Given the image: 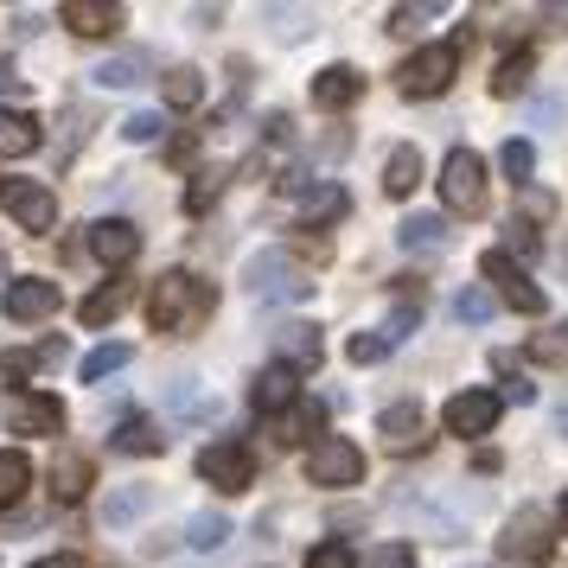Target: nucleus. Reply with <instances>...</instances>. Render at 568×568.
Wrapping results in <instances>:
<instances>
[{"label": "nucleus", "instance_id": "obj_1", "mask_svg": "<svg viewBox=\"0 0 568 568\" xmlns=\"http://www.w3.org/2000/svg\"><path fill=\"white\" fill-rule=\"evenodd\" d=\"M217 307V287L205 275H192V268H166L148 294V320H154V333H199Z\"/></svg>", "mask_w": 568, "mask_h": 568}, {"label": "nucleus", "instance_id": "obj_2", "mask_svg": "<svg viewBox=\"0 0 568 568\" xmlns=\"http://www.w3.org/2000/svg\"><path fill=\"white\" fill-rule=\"evenodd\" d=\"M243 287H250V301H262V307H287V301H307L313 294V275L287 250H262L243 268Z\"/></svg>", "mask_w": 568, "mask_h": 568}, {"label": "nucleus", "instance_id": "obj_3", "mask_svg": "<svg viewBox=\"0 0 568 568\" xmlns=\"http://www.w3.org/2000/svg\"><path fill=\"white\" fill-rule=\"evenodd\" d=\"M440 199H447V211L454 217H479L486 211V160L473 154V148H447V160H440Z\"/></svg>", "mask_w": 568, "mask_h": 568}, {"label": "nucleus", "instance_id": "obj_4", "mask_svg": "<svg viewBox=\"0 0 568 568\" xmlns=\"http://www.w3.org/2000/svg\"><path fill=\"white\" fill-rule=\"evenodd\" d=\"M460 78V39H440V45H422L415 58H403V71H396V83H403V97H440L447 83Z\"/></svg>", "mask_w": 568, "mask_h": 568}, {"label": "nucleus", "instance_id": "obj_5", "mask_svg": "<svg viewBox=\"0 0 568 568\" xmlns=\"http://www.w3.org/2000/svg\"><path fill=\"white\" fill-rule=\"evenodd\" d=\"M498 556L505 562H524V568H542L549 556H556V537H549V517L537 511V505H524V511L505 524V537H498Z\"/></svg>", "mask_w": 568, "mask_h": 568}, {"label": "nucleus", "instance_id": "obj_6", "mask_svg": "<svg viewBox=\"0 0 568 568\" xmlns=\"http://www.w3.org/2000/svg\"><path fill=\"white\" fill-rule=\"evenodd\" d=\"M307 479L313 486H358L364 479V447L345 435H320L307 454Z\"/></svg>", "mask_w": 568, "mask_h": 568}, {"label": "nucleus", "instance_id": "obj_7", "mask_svg": "<svg viewBox=\"0 0 568 568\" xmlns=\"http://www.w3.org/2000/svg\"><path fill=\"white\" fill-rule=\"evenodd\" d=\"M479 275L498 287V301H505V307H517V313H542V307H549V301H542V287L517 268L511 250H486V256H479Z\"/></svg>", "mask_w": 568, "mask_h": 568}, {"label": "nucleus", "instance_id": "obj_8", "mask_svg": "<svg viewBox=\"0 0 568 568\" xmlns=\"http://www.w3.org/2000/svg\"><path fill=\"white\" fill-rule=\"evenodd\" d=\"M199 479L217 491H250L256 479V454L243 447V440H211L205 454H199Z\"/></svg>", "mask_w": 568, "mask_h": 568}, {"label": "nucleus", "instance_id": "obj_9", "mask_svg": "<svg viewBox=\"0 0 568 568\" xmlns=\"http://www.w3.org/2000/svg\"><path fill=\"white\" fill-rule=\"evenodd\" d=\"M0 205H7V217H13L20 231H52L58 224L52 185H39V180H0Z\"/></svg>", "mask_w": 568, "mask_h": 568}, {"label": "nucleus", "instance_id": "obj_10", "mask_svg": "<svg viewBox=\"0 0 568 568\" xmlns=\"http://www.w3.org/2000/svg\"><path fill=\"white\" fill-rule=\"evenodd\" d=\"M498 396L491 389H460V396H447V409H440V422H447V435H460V440H479L491 435V422H498Z\"/></svg>", "mask_w": 568, "mask_h": 568}, {"label": "nucleus", "instance_id": "obj_11", "mask_svg": "<svg viewBox=\"0 0 568 568\" xmlns=\"http://www.w3.org/2000/svg\"><path fill=\"white\" fill-rule=\"evenodd\" d=\"M377 435H384L389 454H422L428 447V415H422V403H389L377 415Z\"/></svg>", "mask_w": 568, "mask_h": 568}, {"label": "nucleus", "instance_id": "obj_12", "mask_svg": "<svg viewBox=\"0 0 568 568\" xmlns=\"http://www.w3.org/2000/svg\"><path fill=\"white\" fill-rule=\"evenodd\" d=\"M90 256L103 262V268H129L141 256V231H134L129 217H97L90 224Z\"/></svg>", "mask_w": 568, "mask_h": 568}, {"label": "nucleus", "instance_id": "obj_13", "mask_svg": "<svg viewBox=\"0 0 568 568\" xmlns=\"http://www.w3.org/2000/svg\"><path fill=\"white\" fill-rule=\"evenodd\" d=\"M0 307H7V320H20V326H32V320H45V313H58V282L20 275V282H7V294H0Z\"/></svg>", "mask_w": 568, "mask_h": 568}, {"label": "nucleus", "instance_id": "obj_14", "mask_svg": "<svg viewBox=\"0 0 568 568\" xmlns=\"http://www.w3.org/2000/svg\"><path fill=\"white\" fill-rule=\"evenodd\" d=\"M7 422H13V435H58L64 428V403L45 396V389H27V396H13Z\"/></svg>", "mask_w": 568, "mask_h": 568}, {"label": "nucleus", "instance_id": "obj_15", "mask_svg": "<svg viewBox=\"0 0 568 568\" xmlns=\"http://www.w3.org/2000/svg\"><path fill=\"white\" fill-rule=\"evenodd\" d=\"M250 403H256L262 415H287L294 403H301V371H287V364H268L256 384H250Z\"/></svg>", "mask_w": 568, "mask_h": 568}, {"label": "nucleus", "instance_id": "obj_16", "mask_svg": "<svg viewBox=\"0 0 568 568\" xmlns=\"http://www.w3.org/2000/svg\"><path fill=\"white\" fill-rule=\"evenodd\" d=\"M58 20L78 32V39H109V32L122 27V7H115V0H64Z\"/></svg>", "mask_w": 568, "mask_h": 568}, {"label": "nucleus", "instance_id": "obj_17", "mask_svg": "<svg viewBox=\"0 0 568 568\" xmlns=\"http://www.w3.org/2000/svg\"><path fill=\"white\" fill-rule=\"evenodd\" d=\"M275 352H282L287 371H320V358H326L320 326H307V320H287V326H275Z\"/></svg>", "mask_w": 568, "mask_h": 568}, {"label": "nucleus", "instance_id": "obj_18", "mask_svg": "<svg viewBox=\"0 0 568 568\" xmlns=\"http://www.w3.org/2000/svg\"><path fill=\"white\" fill-rule=\"evenodd\" d=\"M396 243H403L409 256H440V250L454 243V224H447V217H435V211H415V217H403V224H396Z\"/></svg>", "mask_w": 568, "mask_h": 568}, {"label": "nucleus", "instance_id": "obj_19", "mask_svg": "<svg viewBox=\"0 0 568 568\" xmlns=\"http://www.w3.org/2000/svg\"><path fill=\"white\" fill-rule=\"evenodd\" d=\"M109 447L115 454H134V460H154V454H166V435H160V422H148V415H122Z\"/></svg>", "mask_w": 568, "mask_h": 568}, {"label": "nucleus", "instance_id": "obj_20", "mask_svg": "<svg viewBox=\"0 0 568 568\" xmlns=\"http://www.w3.org/2000/svg\"><path fill=\"white\" fill-rule=\"evenodd\" d=\"M358 90H364V78L352 71V64H326V71L313 78V109H352Z\"/></svg>", "mask_w": 568, "mask_h": 568}, {"label": "nucleus", "instance_id": "obj_21", "mask_svg": "<svg viewBox=\"0 0 568 568\" xmlns=\"http://www.w3.org/2000/svg\"><path fill=\"white\" fill-rule=\"evenodd\" d=\"M148 71H154V58L148 52H115V58H103L90 78L103 83V90H134V83H148Z\"/></svg>", "mask_w": 568, "mask_h": 568}, {"label": "nucleus", "instance_id": "obj_22", "mask_svg": "<svg viewBox=\"0 0 568 568\" xmlns=\"http://www.w3.org/2000/svg\"><path fill=\"white\" fill-rule=\"evenodd\" d=\"M415 185H422V148L403 141V148H389V160H384V192L389 199H409Z\"/></svg>", "mask_w": 568, "mask_h": 568}, {"label": "nucleus", "instance_id": "obj_23", "mask_svg": "<svg viewBox=\"0 0 568 568\" xmlns=\"http://www.w3.org/2000/svg\"><path fill=\"white\" fill-rule=\"evenodd\" d=\"M39 148V122L27 109H0V160H27Z\"/></svg>", "mask_w": 568, "mask_h": 568}, {"label": "nucleus", "instance_id": "obj_24", "mask_svg": "<svg viewBox=\"0 0 568 568\" xmlns=\"http://www.w3.org/2000/svg\"><path fill=\"white\" fill-rule=\"evenodd\" d=\"M320 422H326L320 403H294L287 415H275V440H282V447H301V440L320 435Z\"/></svg>", "mask_w": 568, "mask_h": 568}, {"label": "nucleus", "instance_id": "obj_25", "mask_svg": "<svg viewBox=\"0 0 568 568\" xmlns=\"http://www.w3.org/2000/svg\"><path fill=\"white\" fill-rule=\"evenodd\" d=\"M83 491H90V460H83V454H58V466H52V498H58V505H78Z\"/></svg>", "mask_w": 568, "mask_h": 568}, {"label": "nucleus", "instance_id": "obj_26", "mask_svg": "<svg viewBox=\"0 0 568 568\" xmlns=\"http://www.w3.org/2000/svg\"><path fill=\"white\" fill-rule=\"evenodd\" d=\"M32 486V460L20 447H0V511L7 505H20V491Z\"/></svg>", "mask_w": 568, "mask_h": 568}, {"label": "nucleus", "instance_id": "obj_27", "mask_svg": "<svg viewBox=\"0 0 568 568\" xmlns=\"http://www.w3.org/2000/svg\"><path fill=\"white\" fill-rule=\"evenodd\" d=\"M122 307H129V282H109V287H97L78 313H83V326H109Z\"/></svg>", "mask_w": 568, "mask_h": 568}, {"label": "nucleus", "instance_id": "obj_28", "mask_svg": "<svg viewBox=\"0 0 568 568\" xmlns=\"http://www.w3.org/2000/svg\"><path fill=\"white\" fill-rule=\"evenodd\" d=\"M166 396H173V409H180L185 422H211V415H217V396H205V389H199V377H180Z\"/></svg>", "mask_w": 568, "mask_h": 568}, {"label": "nucleus", "instance_id": "obj_29", "mask_svg": "<svg viewBox=\"0 0 568 568\" xmlns=\"http://www.w3.org/2000/svg\"><path fill=\"white\" fill-rule=\"evenodd\" d=\"M134 358V345H122V338H109V345H97L90 358H83V384H103V377H115L122 364Z\"/></svg>", "mask_w": 568, "mask_h": 568}, {"label": "nucleus", "instance_id": "obj_30", "mask_svg": "<svg viewBox=\"0 0 568 568\" xmlns=\"http://www.w3.org/2000/svg\"><path fill=\"white\" fill-rule=\"evenodd\" d=\"M224 180H231L224 166H205V173H192V185H185V211H192V217H199V211H211V205H217V192H224Z\"/></svg>", "mask_w": 568, "mask_h": 568}, {"label": "nucleus", "instance_id": "obj_31", "mask_svg": "<svg viewBox=\"0 0 568 568\" xmlns=\"http://www.w3.org/2000/svg\"><path fill=\"white\" fill-rule=\"evenodd\" d=\"M185 542H192V549H224V542H231V517L199 511L192 524H185Z\"/></svg>", "mask_w": 568, "mask_h": 568}, {"label": "nucleus", "instance_id": "obj_32", "mask_svg": "<svg viewBox=\"0 0 568 568\" xmlns=\"http://www.w3.org/2000/svg\"><path fill=\"white\" fill-rule=\"evenodd\" d=\"M166 103H173V109H199V103H205V78H199L192 64L166 71Z\"/></svg>", "mask_w": 568, "mask_h": 568}, {"label": "nucleus", "instance_id": "obj_33", "mask_svg": "<svg viewBox=\"0 0 568 568\" xmlns=\"http://www.w3.org/2000/svg\"><path fill=\"white\" fill-rule=\"evenodd\" d=\"M524 358H530V364H568V320L530 338V345H524Z\"/></svg>", "mask_w": 568, "mask_h": 568}, {"label": "nucleus", "instance_id": "obj_34", "mask_svg": "<svg viewBox=\"0 0 568 568\" xmlns=\"http://www.w3.org/2000/svg\"><path fill=\"white\" fill-rule=\"evenodd\" d=\"M148 505H154V491H148V486H122V491L103 505V517H109V524H134Z\"/></svg>", "mask_w": 568, "mask_h": 568}, {"label": "nucleus", "instance_id": "obj_35", "mask_svg": "<svg viewBox=\"0 0 568 568\" xmlns=\"http://www.w3.org/2000/svg\"><path fill=\"white\" fill-rule=\"evenodd\" d=\"M530 71H537V58H530V52L505 58V64H498V78H491V90H498V97H517V90L530 83Z\"/></svg>", "mask_w": 568, "mask_h": 568}, {"label": "nucleus", "instance_id": "obj_36", "mask_svg": "<svg viewBox=\"0 0 568 568\" xmlns=\"http://www.w3.org/2000/svg\"><path fill=\"white\" fill-rule=\"evenodd\" d=\"M454 320H460V326H486L491 320V294L486 287H460V294H454Z\"/></svg>", "mask_w": 568, "mask_h": 568}, {"label": "nucleus", "instance_id": "obj_37", "mask_svg": "<svg viewBox=\"0 0 568 568\" xmlns=\"http://www.w3.org/2000/svg\"><path fill=\"white\" fill-rule=\"evenodd\" d=\"M358 568H415V549L409 542H377L358 556Z\"/></svg>", "mask_w": 568, "mask_h": 568}, {"label": "nucleus", "instance_id": "obj_38", "mask_svg": "<svg viewBox=\"0 0 568 568\" xmlns=\"http://www.w3.org/2000/svg\"><path fill=\"white\" fill-rule=\"evenodd\" d=\"M498 166H505V173H511V180L524 185L530 173H537V148H530V141H505V154H498Z\"/></svg>", "mask_w": 568, "mask_h": 568}, {"label": "nucleus", "instance_id": "obj_39", "mask_svg": "<svg viewBox=\"0 0 568 568\" xmlns=\"http://www.w3.org/2000/svg\"><path fill=\"white\" fill-rule=\"evenodd\" d=\"M345 358H352V364H377V358H389V338L377 333V326H371V333H352Z\"/></svg>", "mask_w": 568, "mask_h": 568}, {"label": "nucleus", "instance_id": "obj_40", "mask_svg": "<svg viewBox=\"0 0 568 568\" xmlns=\"http://www.w3.org/2000/svg\"><path fill=\"white\" fill-rule=\"evenodd\" d=\"M122 134H129V141H141V148H148V141H160V134H166V122H160V109H134L129 122H122Z\"/></svg>", "mask_w": 568, "mask_h": 568}, {"label": "nucleus", "instance_id": "obj_41", "mask_svg": "<svg viewBox=\"0 0 568 568\" xmlns=\"http://www.w3.org/2000/svg\"><path fill=\"white\" fill-rule=\"evenodd\" d=\"M333 217H345V192L326 185L320 199H307V231H313V224H333Z\"/></svg>", "mask_w": 568, "mask_h": 568}, {"label": "nucleus", "instance_id": "obj_42", "mask_svg": "<svg viewBox=\"0 0 568 568\" xmlns=\"http://www.w3.org/2000/svg\"><path fill=\"white\" fill-rule=\"evenodd\" d=\"M307 568H358V556H352V542H320V549H307Z\"/></svg>", "mask_w": 568, "mask_h": 568}, {"label": "nucleus", "instance_id": "obj_43", "mask_svg": "<svg viewBox=\"0 0 568 568\" xmlns=\"http://www.w3.org/2000/svg\"><path fill=\"white\" fill-rule=\"evenodd\" d=\"M440 13V0H422V7H396L389 13V32H415V20H435Z\"/></svg>", "mask_w": 568, "mask_h": 568}, {"label": "nucleus", "instance_id": "obj_44", "mask_svg": "<svg viewBox=\"0 0 568 568\" xmlns=\"http://www.w3.org/2000/svg\"><path fill=\"white\" fill-rule=\"evenodd\" d=\"M415 313H422V307H409V301H403V307L389 313V320H384V326H377V333H384L389 345H396V338H403V333H409V326H415Z\"/></svg>", "mask_w": 568, "mask_h": 568}, {"label": "nucleus", "instance_id": "obj_45", "mask_svg": "<svg viewBox=\"0 0 568 568\" xmlns=\"http://www.w3.org/2000/svg\"><path fill=\"white\" fill-rule=\"evenodd\" d=\"M32 352H7V358H0V371H7V377H32Z\"/></svg>", "mask_w": 568, "mask_h": 568}, {"label": "nucleus", "instance_id": "obj_46", "mask_svg": "<svg viewBox=\"0 0 568 568\" xmlns=\"http://www.w3.org/2000/svg\"><path fill=\"white\" fill-rule=\"evenodd\" d=\"M498 403H537V384H524V377H517V384L498 389Z\"/></svg>", "mask_w": 568, "mask_h": 568}, {"label": "nucleus", "instance_id": "obj_47", "mask_svg": "<svg viewBox=\"0 0 568 568\" xmlns=\"http://www.w3.org/2000/svg\"><path fill=\"white\" fill-rule=\"evenodd\" d=\"M32 568H83V562L71 556V549H64V556H45V562H32Z\"/></svg>", "mask_w": 568, "mask_h": 568}, {"label": "nucleus", "instance_id": "obj_48", "mask_svg": "<svg viewBox=\"0 0 568 568\" xmlns=\"http://www.w3.org/2000/svg\"><path fill=\"white\" fill-rule=\"evenodd\" d=\"M20 83V71H13V58H0V90H13Z\"/></svg>", "mask_w": 568, "mask_h": 568}, {"label": "nucleus", "instance_id": "obj_49", "mask_svg": "<svg viewBox=\"0 0 568 568\" xmlns=\"http://www.w3.org/2000/svg\"><path fill=\"white\" fill-rule=\"evenodd\" d=\"M556 428H562V435H568V396H562V409H556Z\"/></svg>", "mask_w": 568, "mask_h": 568}, {"label": "nucleus", "instance_id": "obj_50", "mask_svg": "<svg viewBox=\"0 0 568 568\" xmlns=\"http://www.w3.org/2000/svg\"><path fill=\"white\" fill-rule=\"evenodd\" d=\"M562 530H568V498H562Z\"/></svg>", "mask_w": 568, "mask_h": 568}]
</instances>
